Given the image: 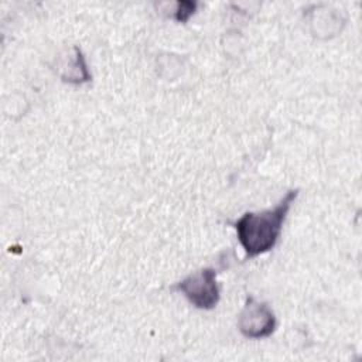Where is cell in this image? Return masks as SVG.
Listing matches in <instances>:
<instances>
[{
  "label": "cell",
  "mask_w": 362,
  "mask_h": 362,
  "mask_svg": "<svg viewBox=\"0 0 362 362\" xmlns=\"http://www.w3.org/2000/svg\"><path fill=\"white\" fill-rule=\"evenodd\" d=\"M297 195L298 189H290L273 208L259 212H245L230 223L236 230L246 259L256 257L276 246L283 223Z\"/></svg>",
  "instance_id": "1"
},
{
  "label": "cell",
  "mask_w": 362,
  "mask_h": 362,
  "mask_svg": "<svg viewBox=\"0 0 362 362\" xmlns=\"http://www.w3.org/2000/svg\"><path fill=\"white\" fill-rule=\"evenodd\" d=\"M174 288L185 296V298L199 310H212L216 307L221 290L216 281V270L214 267H204L191 273Z\"/></svg>",
  "instance_id": "2"
},
{
  "label": "cell",
  "mask_w": 362,
  "mask_h": 362,
  "mask_svg": "<svg viewBox=\"0 0 362 362\" xmlns=\"http://www.w3.org/2000/svg\"><path fill=\"white\" fill-rule=\"evenodd\" d=\"M238 328L246 338H266L276 329L274 313L266 303L257 301L253 296H247L238 318Z\"/></svg>",
  "instance_id": "3"
},
{
  "label": "cell",
  "mask_w": 362,
  "mask_h": 362,
  "mask_svg": "<svg viewBox=\"0 0 362 362\" xmlns=\"http://www.w3.org/2000/svg\"><path fill=\"white\" fill-rule=\"evenodd\" d=\"M177 11H175V20L177 21H181V23H185L188 20V17L194 13L195 7H197V3H191V1H180L177 3Z\"/></svg>",
  "instance_id": "4"
}]
</instances>
